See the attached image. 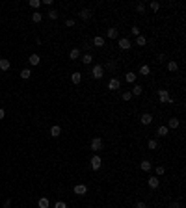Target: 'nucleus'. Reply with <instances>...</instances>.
I'll return each instance as SVG.
<instances>
[{"label": "nucleus", "mask_w": 186, "mask_h": 208, "mask_svg": "<svg viewBox=\"0 0 186 208\" xmlns=\"http://www.w3.org/2000/svg\"><path fill=\"white\" fill-rule=\"evenodd\" d=\"M60 134H61V128L58 127V124H54V127H50V136H52V137H58Z\"/></svg>", "instance_id": "dca6fc26"}, {"label": "nucleus", "mask_w": 186, "mask_h": 208, "mask_svg": "<svg viewBox=\"0 0 186 208\" xmlns=\"http://www.w3.org/2000/svg\"><path fill=\"white\" fill-rule=\"evenodd\" d=\"M73 191L77 193V195H86V193H88V186L86 184H77Z\"/></svg>", "instance_id": "423d86ee"}, {"label": "nucleus", "mask_w": 186, "mask_h": 208, "mask_svg": "<svg viewBox=\"0 0 186 208\" xmlns=\"http://www.w3.org/2000/svg\"><path fill=\"white\" fill-rule=\"evenodd\" d=\"M132 97H138V95H142L143 93V86H140V84H134V87H132Z\"/></svg>", "instance_id": "9d476101"}, {"label": "nucleus", "mask_w": 186, "mask_h": 208, "mask_svg": "<svg viewBox=\"0 0 186 208\" xmlns=\"http://www.w3.org/2000/svg\"><path fill=\"white\" fill-rule=\"evenodd\" d=\"M125 80L128 82V84H134V82H136V74H134L132 71H128V73L125 74Z\"/></svg>", "instance_id": "aec40b11"}, {"label": "nucleus", "mask_w": 186, "mask_h": 208, "mask_svg": "<svg viewBox=\"0 0 186 208\" xmlns=\"http://www.w3.org/2000/svg\"><path fill=\"white\" fill-rule=\"evenodd\" d=\"M121 99H123V100H125V102H128L130 99H132V93H130V91H125V93H123V95H121Z\"/></svg>", "instance_id": "7c9ffc66"}, {"label": "nucleus", "mask_w": 186, "mask_h": 208, "mask_svg": "<svg viewBox=\"0 0 186 208\" xmlns=\"http://www.w3.org/2000/svg\"><path fill=\"white\" fill-rule=\"evenodd\" d=\"M49 19L56 20V19H58V11H56V9H50V11H49Z\"/></svg>", "instance_id": "2f4dec72"}, {"label": "nucleus", "mask_w": 186, "mask_h": 208, "mask_svg": "<svg viewBox=\"0 0 186 208\" xmlns=\"http://www.w3.org/2000/svg\"><path fill=\"white\" fill-rule=\"evenodd\" d=\"M136 45L145 47V36H138V39H136Z\"/></svg>", "instance_id": "c756f323"}, {"label": "nucleus", "mask_w": 186, "mask_h": 208, "mask_svg": "<svg viewBox=\"0 0 186 208\" xmlns=\"http://www.w3.org/2000/svg\"><path fill=\"white\" fill-rule=\"evenodd\" d=\"M30 76H32V71H30V69H23V71H20V78H23V80H28Z\"/></svg>", "instance_id": "b1692460"}, {"label": "nucleus", "mask_w": 186, "mask_h": 208, "mask_svg": "<svg viewBox=\"0 0 186 208\" xmlns=\"http://www.w3.org/2000/svg\"><path fill=\"white\" fill-rule=\"evenodd\" d=\"M41 19H43V15H41L39 11H34L32 13V20H34V23H41Z\"/></svg>", "instance_id": "a878e982"}, {"label": "nucleus", "mask_w": 186, "mask_h": 208, "mask_svg": "<svg viewBox=\"0 0 186 208\" xmlns=\"http://www.w3.org/2000/svg\"><path fill=\"white\" fill-rule=\"evenodd\" d=\"M149 73H151V67H149L147 63H143V65L140 67V74H143V76H147Z\"/></svg>", "instance_id": "393cba45"}, {"label": "nucleus", "mask_w": 186, "mask_h": 208, "mask_svg": "<svg viewBox=\"0 0 186 208\" xmlns=\"http://www.w3.org/2000/svg\"><path fill=\"white\" fill-rule=\"evenodd\" d=\"M151 9H153V11H158V9H160V4H158V2H151Z\"/></svg>", "instance_id": "c9c22d12"}, {"label": "nucleus", "mask_w": 186, "mask_h": 208, "mask_svg": "<svg viewBox=\"0 0 186 208\" xmlns=\"http://www.w3.org/2000/svg\"><path fill=\"white\" fill-rule=\"evenodd\" d=\"M65 24L69 26V28H73V26H74V19H67V20H65Z\"/></svg>", "instance_id": "4c0bfd02"}, {"label": "nucleus", "mask_w": 186, "mask_h": 208, "mask_svg": "<svg viewBox=\"0 0 186 208\" xmlns=\"http://www.w3.org/2000/svg\"><path fill=\"white\" fill-rule=\"evenodd\" d=\"M147 147H149L151 151H155V149H158V143H156L155 140H149V141H147Z\"/></svg>", "instance_id": "c85d7f7f"}, {"label": "nucleus", "mask_w": 186, "mask_h": 208, "mask_svg": "<svg viewBox=\"0 0 186 208\" xmlns=\"http://www.w3.org/2000/svg\"><path fill=\"white\" fill-rule=\"evenodd\" d=\"M140 167H142V171H151V169H153V165H151L149 160H143V162L140 164Z\"/></svg>", "instance_id": "4be33fe9"}, {"label": "nucleus", "mask_w": 186, "mask_h": 208, "mask_svg": "<svg viewBox=\"0 0 186 208\" xmlns=\"http://www.w3.org/2000/svg\"><path fill=\"white\" fill-rule=\"evenodd\" d=\"M91 74H93V78H95V80H101L102 76H104V69H102L101 65H93Z\"/></svg>", "instance_id": "f257e3e1"}, {"label": "nucleus", "mask_w": 186, "mask_h": 208, "mask_svg": "<svg viewBox=\"0 0 186 208\" xmlns=\"http://www.w3.org/2000/svg\"><path fill=\"white\" fill-rule=\"evenodd\" d=\"M164 173H166V167H164V165H158V167H156V175H158V177H162Z\"/></svg>", "instance_id": "473e14b6"}, {"label": "nucleus", "mask_w": 186, "mask_h": 208, "mask_svg": "<svg viewBox=\"0 0 186 208\" xmlns=\"http://www.w3.org/2000/svg\"><path fill=\"white\" fill-rule=\"evenodd\" d=\"M136 9H138V13H143V11H145V4H143V2H140V4L136 6Z\"/></svg>", "instance_id": "72a5a7b5"}, {"label": "nucleus", "mask_w": 186, "mask_h": 208, "mask_svg": "<svg viewBox=\"0 0 186 208\" xmlns=\"http://www.w3.org/2000/svg\"><path fill=\"white\" fill-rule=\"evenodd\" d=\"M119 87H121V80L119 78H112L108 82V89H110V91H117Z\"/></svg>", "instance_id": "7ed1b4c3"}, {"label": "nucleus", "mask_w": 186, "mask_h": 208, "mask_svg": "<svg viewBox=\"0 0 186 208\" xmlns=\"http://www.w3.org/2000/svg\"><path fill=\"white\" fill-rule=\"evenodd\" d=\"M9 206H11V201L8 199V201H6V203H4V208H9Z\"/></svg>", "instance_id": "a19ab883"}, {"label": "nucleus", "mask_w": 186, "mask_h": 208, "mask_svg": "<svg viewBox=\"0 0 186 208\" xmlns=\"http://www.w3.org/2000/svg\"><path fill=\"white\" fill-rule=\"evenodd\" d=\"M4 115H6V112H4L2 108H0V119H4Z\"/></svg>", "instance_id": "79ce46f5"}, {"label": "nucleus", "mask_w": 186, "mask_h": 208, "mask_svg": "<svg viewBox=\"0 0 186 208\" xmlns=\"http://www.w3.org/2000/svg\"><path fill=\"white\" fill-rule=\"evenodd\" d=\"M80 80H82V74H80V73H73V74H71V82H73L74 86L80 84Z\"/></svg>", "instance_id": "a211bd4d"}, {"label": "nucleus", "mask_w": 186, "mask_h": 208, "mask_svg": "<svg viewBox=\"0 0 186 208\" xmlns=\"http://www.w3.org/2000/svg\"><path fill=\"white\" fill-rule=\"evenodd\" d=\"M54 208H67V204L63 203V201H58V203L54 204Z\"/></svg>", "instance_id": "e433bc0d"}, {"label": "nucleus", "mask_w": 186, "mask_h": 208, "mask_svg": "<svg viewBox=\"0 0 186 208\" xmlns=\"http://www.w3.org/2000/svg\"><path fill=\"white\" fill-rule=\"evenodd\" d=\"M69 58H71V60H78V58H80V50H78V48H71Z\"/></svg>", "instance_id": "5701e85b"}, {"label": "nucleus", "mask_w": 186, "mask_h": 208, "mask_svg": "<svg viewBox=\"0 0 186 208\" xmlns=\"http://www.w3.org/2000/svg\"><path fill=\"white\" fill-rule=\"evenodd\" d=\"M117 45H119V48H121V50H128V48L132 47V43H130V39H127V37H121Z\"/></svg>", "instance_id": "39448f33"}, {"label": "nucleus", "mask_w": 186, "mask_h": 208, "mask_svg": "<svg viewBox=\"0 0 186 208\" xmlns=\"http://www.w3.org/2000/svg\"><path fill=\"white\" fill-rule=\"evenodd\" d=\"M80 17H82V19H84V20H88V19H91V11H89V9H82V11H80Z\"/></svg>", "instance_id": "cd10ccee"}, {"label": "nucleus", "mask_w": 186, "mask_h": 208, "mask_svg": "<svg viewBox=\"0 0 186 208\" xmlns=\"http://www.w3.org/2000/svg\"><path fill=\"white\" fill-rule=\"evenodd\" d=\"M171 208H181V204H179V203H173V204H171Z\"/></svg>", "instance_id": "37998d69"}, {"label": "nucleus", "mask_w": 186, "mask_h": 208, "mask_svg": "<svg viewBox=\"0 0 186 208\" xmlns=\"http://www.w3.org/2000/svg\"><path fill=\"white\" fill-rule=\"evenodd\" d=\"M140 121H142V124H145V127H147V124L153 123V115H151V113H143Z\"/></svg>", "instance_id": "1a4fd4ad"}, {"label": "nucleus", "mask_w": 186, "mask_h": 208, "mask_svg": "<svg viewBox=\"0 0 186 208\" xmlns=\"http://www.w3.org/2000/svg\"><path fill=\"white\" fill-rule=\"evenodd\" d=\"M158 99H160V102H168V99H169L168 89H160V91H158Z\"/></svg>", "instance_id": "6e6552de"}, {"label": "nucleus", "mask_w": 186, "mask_h": 208, "mask_svg": "<svg viewBox=\"0 0 186 208\" xmlns=\"http://www.w3.org/2000/svg\"><path fill=\"white\" fill-rule=\"evenodd\" d=\"M28 61H30L32 65H39V63H41V58L37 56V54H32V56L28 58Z\"/></svg>", "instance_id": "412c9836"}, {"label": "nucleus", "mask_w": 186, "mask_h": 208, "mask_svg": "<svg viewBox=\"0 0 186 208\" xmlns=\"http://www.w3.org/2000/svg\"><path fill=\"white\" fill-rule=\"evenodd\" d=\"M89 164H91V169H93V171H99L101 165H102V160H101L99 154H95V156L91 158V162H89Z\"/></svg>", "instance_id": "f03ea898"}, {"label": "nucleus", "mask_w": 186, "mask_h": 208, "mask_svg": "<svg viewBox=\"0 0 186 208\" xmlns=\"http://www.w3.org/2000/svg\"><path fill=\"white\" fill-rule=\"evenodd\" d=\"M130 32H132V36H140V28H138V26H132Z\"/></svg>", "instance_id": "58836bf2"}, {"label": "nucleus", "mask_w": 186, "mask_h": 208, "mask_svg": "<svg viewBox=\"0 0 186 208\" xmlns=\"http://www.w3.org/2000/svg\"><path fill=\"white\" fill-rule=\"evenodd\" d=\"M37 206H39V208H49L50 203H49V199H47V197H41V199L37 201Z\"/></svg>", "instance_id": "4468645a"}, {"label": "nucleus", "mask_w": 186, "mask_h": 208, "mask_svg": "<svg viewBox=\"0 0 186 208\" xmlns=\"http://www.w3.org/2000/svg\"><path fill=\"white\" fill-rule=\"evenodd\" d=\"M102 45H104V37H101V36H95L93 37V47H102Z\"/></svg>", "instance_id": "2eb2a0df"}, {"label": "nucleus", "mask_w": 186, "mask_h": 208, "mask_svg": "<svg viewBox=\"0 0 186 208\" xmlns=\"http://www.w3.org/2000/svg\"><path fill=\"white\" fill-rule=\"evenodd\" d=\"M80 61H82L84 65H89V63L93 61V56H91V54H88V52H86L84 56H82V60H80Z\"/></svg>", "instance_id": "f3484780"}, {"label": "nucleus", "mask_w": 186, "mask_h": 208, "mask_svg": "<svg viewBox=\"0 0 186 208\" xmlns=\"http://www.w3.org/2000/svg\"><path fill=\"white\" fill-rule=\"evenodd\" d=\"M147 184H149V188H153V190H156L158 186H160V178L158 177H149V180H147Z\"/></svg>", "instance_id": "0eeeda50"}, {"label": "nucleus", "mask_w": 186, "mask_h": 208, "mask_svg": "<svg viewBox=\"0 0 186 208\" xmlns=\"http://www.w3.org/2000/svg\"><path fill=\"white\" fill-rule=\"evenodd\" d=\"M101 149H102V140H101V137H93V140H91V151L99 152Z\"/></svg>", "instance_id": "20e7f679"}, {"label": "nucleus", "mask_w": 186, "mask_h": 208, "mask_svg": "<svg viewBox=\"0 0 186 208\" xmlns=\"http://www.w3.org/2000/svg\"><path fill=\"white\" fill-rule=\"evenodd\" d=\"M179 124H181V121H179L177 117H171L169 123H168V128H179Z\"/></svg>", "instance_id": "ddd939ff"}, {"label": "nucleus", "mask_w": 186, "mask_h": 208, "mask_svg": "<svg viewBox=\"0 0 186 208\" xmlns=\"http://www.w3.org/2000/svg\"><path fill=\"white\" fill-rule=\"evenodd\" d=\"M134 208H147V206H145V203H142V201H140V203H136Z\"/></svg>", "instance_id": "ea45409f"}, {"label": "nucleus", "mask_w": 186, "mask_h": 208, "mask_svg": "<svg viewBox=\"0 0 186 208\" xmlns=\"http://www.w3.org/2000/svg\"><path fill=\"white\" fill-rule=\"evenodd\" d=\"M106 36H108L110 39H115V37H117V36H119V30H117V28H108V32H106Z\"/></svg>", "instance_id": "f8f14e48"}, {"label": "nucleus", "mask_w": 186, "mask_h": 208, "mask_svg": "<svg viewBox=\"0 0 186 208\" xmlns=\"http://www.w3.org/2000/svg\"><path fill=\"white\" fill-rule=\"evenodd\" d=\"M177 69H179V63H177L175 60H171L169 63H168V71H169V73H175Z\"/></svg>", "instance_id": "6ab92c4d"}, {"label": "nucleus", "mask_w": 186, "mask_h": 208, "mask_svg": "<svg viewBox=\"0 0 186 208\" xmlns=\"http://www.w3.org/2000/svg\"><path fill=\"white\" fill-rule=\"evenodd\" d=\"M168 130H169L168 127H158V130H156V134L164 137V136H168Z\"/></svg>", "instance_id": "bb28decb"}, {"label": "nucleus", "mask_w": 186, "mask_h": 208, "mask_svg": "<svg viewBox=\"0 0 186 208\" xmlns=\"http://www.w3.org/2000/svg\"><path fill=\"white\" fill-rule=\"evenodd\" d=\"M9 67H11L9 60H6V58H2V60H0V71H8Z\"/></svg>", "instance_id": "9b49d317"}, {"label": "nucleus", "mask_w": 186, "mask_h": 208, "mask_svg": "<svg viewBox=\"0 0 186 208\" xmlns=\"http://www.w3.org/2000/svg\"><path fill=\"white\" fill-rule=\"evenodd\" d=\"M30 6H32V8H39V6H41V0H30Z\"/></svg>", "instance_id": "f704fd0d"}]
</instances>
